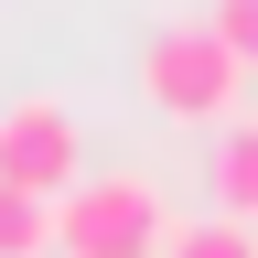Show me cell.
<instances>
[{
	"instance_id": "obj_1",
	"label": "cell",
	"mask_w": 258,
	"mask_h": 258,
	"mask_svg": "<svg viewBox=\"0 0 258 258\" xmlns=\"http://www.w3.org/2000/svg\"><path fill=\"white\" fill-rule=\"evenodd\" d=\"M247 76H258V64L226 43L215 22H161L151 43H140V108L172 118V129H226V118H247V108H237Z\"/></svg>"
},
{
	"instance_id": "obj_5",
	"label": "cell",
	"mask_w": 258,
	"mask_h": 258,
	"mask_svg": "<svg viewBox=\"0 0 258 258\" xmlns=\"http://www.w3.org/2000/svg\"><path fill=\"white\" fill-rule=\"evenodd\" d=\"M0 258H64V226L43 194H22V183H0Z\"/></svg>"
},
{
	"instance_id": "obj_3",
	"label": "cell",
	"mask_w": 258,
	"mask_h": 258,
	"mask_svg": "<svg viewBox=\"0 0 258 258\" xmlns=\"http://www.w3.org/2000/svg\"><path fill=\"white\" fill-rule=\"evenodd\" d=\"M0 183L43 194V205H64L86 183V140H76V108L64 97H11L0 108Z\"/></svg>"
},
{
	"instance_id": "obj_6",
	"label": "cell",
	"mask_w": 258,
	"mask_h": 258,
	"mask_svg": "<svg viewBox=\"0 0 258 258\" xmlns=\"http://www.w3.org/2000/svg\"><path fill=\"white\" fill-rule=\"evenodd\" d=\"M161 258H258V226H237V215H194V226H172V247Z\"/></svg>"
},
{
	"instance_id": "obj_4",
	"label": "cell",
	"mask_w": 258,
	"mask_h": 258,
	"mask_svg": "<svg viewBox=\"0 0 258 258\" xmlns=\"http://www.w3.org/2000/svg\"><path fill=\"white\" fill-rule=\"evenodd\" d=\"M215 215L258 226V118H226L215 129Z\"/></svg>"
},
{
	"instance_id": "obj_7",
	"label": "cell",
	"mask_w": 258,
	"mask_h": 258,
	"mask_svg": "<svg viewBox=\"0 0 258 258\" xmlns=\"http://www.w3.org/2000/svg\"><path fill=\"white\" fill-rule=\"evenodd\" d=\"M215 32H226V43H237L247 64H258V0H215V11H205Z\"/></svg>"
},
{
	"instance_id": "obj_2",
	"label": "cell",
	"mask_w": 258,
	"mask_h": 258,
	"mask_svg": "<svg viewBox=\"0 0 258 258\" xmlns=\"http://www.w3.org/2000/svg\"><path fill=\"white\" fill-rule=\"evenodd\" d=\"M54 226H64V258H161L183 215L161 205L140 172H86V183L54 205Z\"/></svg>"
}]
</instances>
